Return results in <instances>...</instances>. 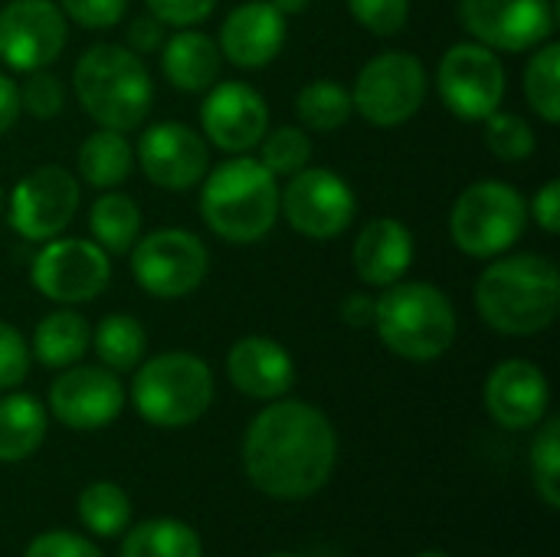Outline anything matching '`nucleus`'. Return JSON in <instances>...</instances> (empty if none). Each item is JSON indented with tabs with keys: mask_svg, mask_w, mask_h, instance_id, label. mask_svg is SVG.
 Returning <instances> with one entry per match:
<instances>
[{
	"mask_svg": "<svg viewBox=\"0 0 560 557\" xmlns=\"http://www.w3.org/2000/svg\"><path fill=\"white\" fill-rule=\"evenodd\" d=\"M338 460L331 420L305 401H272L246 430L243 466L249 483L285 502L325 489Z\"/></svg>",
	"mask_w": 560,
	"mask_h": 557,
	"instance_id": "f257e3e1",
	"label": "nucleus"
},
{
	"mask_svg": "<svg viewBox=\"0 0 560 557\" xmlns=\"http://www.w3.org/2000/svg\"><path fill=\"white\" fill-rule=\"evenodd\" d=\"M560 272L541 253L499 256L476 279V309L502 335L528 338L558 318Z\"/></svg>",
	"mask_w": 560,
	"mask_h": 557,
	"instance_id": "f03ea898",
	"label": "nucleus"
},
{
	"mask_svg": "<svg viewBox=\"0 0 560 557\" xmlns=\"http://www.w3.org/2000/svg\"><path fill=\"white\" fill-rule=\"evenodd\" d=\"M72 89L82 112L112 131H135L154 105V82L138 53L118 43L89 46L75 69Z\"/></svg>",
	"mask_w": 560,
	"mask_h": 557,
	"instance_id": "7ed1b4c3",
	"label": "nucleus"
},
{
	"mask_svg": "<svg viewBox=\"0 0 560 557\" xmlns=\"http://www.w3.org/2000/svg\"><path fill=\"white\" fill-rule=\"evenodd\" d=\"M203 223L226 243H256L279 220V184L259 158L233 154L207 171L200 187Z\"/></svg>",
	"mask_w": 560,
	"mask_h": 557,
	"instance_id": "20e7f679",
	"label": "nucleus"
},
{
	"mask_svg": "<svg viewBox=\"0 0 560 557\" xmlns=\"http://www.w3.org/2000/svg\"><path fill=\"white\" fill-rule=\"evenodd\" d=\"M374 328L387 351L407 361L443 358L459 332L450 295L433 282H394L377 295Z\"/></svg>",
	"mask_w": 560,
	"mask_h": 557,
	"instance_id": "39448f33",
	"label": "nucleus"
},
{
	"mask_svg": "<svg viewBox=\"0 0 560 557\" xmlns=\"http://www.w3.org/2000/svg\"><path fill=\"white\" fill-rule=\"evenodd\" d=\"M210 401L213 371L203 358L187 351H167L144 361L131 381V404L151 427H190L210 410Z\"/></svg>",
	"mask_w": 560,
	"mask_h": 557,
	"instance_id": "423d86ee",
	"label": "nucleus"
},
{
	"mask_svg": "<svg viewBox=\"0 0 560 557\" xmlns=\"http://www.w3.org/2000/svg\"><path fill=\"white\" fill-rule=\"evenodd\" d=\"M528 227V200L505 181L469 184L450 210V236L472 259L509 253Z\"/></svg>",
	"mask_w": 560,
	"mask_h": 557,
	"instance_id": "0eeeda50",
	"label": "nucleus"
},
{
	"mask_svg": "<svg viewBox=\"0 0 560 557\" xmlns=\"http://www.w3.org/2000/svg\"><path fill=\"white\" fill-rule=\"evenodd\" d=\"M427 98V69L413 53L387 49L361 66L351 102L354 112L377 125V128H397L410 121Z\"/></svg>",
	"mask_w": 560,
	"mask_h": 557,
	"instance_id": "6e6552de",
	"label": "nucleus"
},
{
	"mask_svg": "<svg viewBox=\"0 0 560 557\" xmlns=\"http://www.w3.org/2000/svg\"><path fill=\"white\" fill-rule=\"evenodd\" d=\"M131 276L151 299H184L200 289L210 269V253L203 240L180 227L154 230L135 240Z\"/></svg>",
	"mask_w": 560,
	"mask_h": 557,
	"instance_id": "1a4fd4ad",
	"label": "nucleus"
},
{
	"mask_svg": "<svg viewBox=\"0 0 560 557\" xmlns=\"http://www.w3.org/2000/svg\"><path fill=\"white\" fill-rule=\"evenodd\" d=\"M436 89L443 105L463 121H486L502 108L509 72L495 49L469 39L443 53L436 69Z\"/></svg>",
	"mask_w": 560,
	"mask_h": 557,
	"instance_id": "9d476101",
	"label": "nucleus"
},
{
	"mask_svg": "<svg viewBox=\"0 0 560 557\" xmlns=\"http://www.w3.org/2000/svg\"><path fill=\"white\" fill-rule=\"evenodd\" d=\"M279 213L308 240H335L351 227L358 197L341 174L328 167H302L279 190Z\"/></svg>",
	"mask_w": 560,
	"mask_h": 557,
	"instance_id": "9b49d317",
	"label": "nucleus"
},
{
	"mask_svg": "<svg viewBox=\"0 0 560 557\" xmlns=\"http://www.w3.org/2000/svg\"><path fill=\"white\" fill-rule=\"evenodd\" d=\"M112 259L95 240H46L33 259L30 282L56 305H82L105 292Z\"/></svg>",
	"mask_w": 560,
	"mask_h": 557,
	"instance_id": "f8f14e48",
	"label": "nucleus"
},
{
	"mask_svg": "<svg viewBox=\"0 0 560 557\" xmlns=\"http://www.w3.org/2000/svg\"><path fill=\"white\" fill-rule=\"evenodd\" d=\"M79 200V181L59 164H43L16 181L10 207L3 213L16 236L30 243H46L72 223Z\"/></svg>",
	"mask_w": 560,
	"mask_h": 557,
	"instance_id": "ddd939ff",
	"label": "nucleus"
},
{
	"mask_svg": "<svg viewBox=\"0 0 560 557\" xmlns=\"http://www.w3.org/2000/svg\"><path fill=\"white\" fill-rule=\"evenodd\" d=\"M466 33L495 53H525L555 36V0H459Z\"/></svg>",
	"mask_w": 560,
	"mask_h": 557,
	"instance_id": "4468645a",
	"label": "nucleus"
},
{
	"mask_svg": "<svg viewBox=\"0 0 560 557\" xmlns=\"http://www.w3.org/2000/svg\"><path fill=\"white\" fill-rule=\"evenodd\" d=\"M69 43V23L56 0H10L0 7V62L13 72L52 66Z\"/></svg>",
	"mask_w": 560,
	"mask_h": 557,
	"instance_id": "2eb2a0df",
	"label": "nucleus"
},
{
	"mask_svg": "<svg viewBox=\"0 0 560 557\" xmlns=\"http://www.w3.org/2000/svg\"><path fill=\"white\" fill-rule=\"evenodd\" d=\"M138 164L154 187L184 194L207 177L210 148L190 125L158 121L138 141Z\"/></svg>",
	"mask_w": 560,
	"mask_h": 557,
	"instance_id": "dca6fc26",
	"label": "nucleus"
},
{
	"mask_svg": "<svg viewBox=\"0 0 560 557\" xmlns=\"http://www.w3.org/2000/svg\"><path fill=\"white\" fill-rule=\"evenodd\" d=\"M200 125L213 148L246 154L269 131V105L246 82H217L200 105Z\"/></svg>",
	"mask_w": 560,
	"mask_h": 557,
	"instance_id": "f3484780",
	"label": "nucleus"
},
{
	"mask_svg": "<svg viewBox=\"0 0 560 557\" xmlns=\"http://www.w3.org/2000/svg\"><path fill=\"white\" fill-rule=\"evenodd\" d=\"M125 407V391L108 368L72 364L49 387V410L59 423L72 430L108 427Z\"/></svg>",
	"mask_w": 560,
	"mask_h": 557,
	"instance_id": "a211bd4d",
	"label": "nucleus"
},
{
	"mask_svg": "<svg viewBox=\"0 0 560 557\" xmlns=\"http://www.w3.org/2000/svg\"><path fill=\"white\" fill-rule=\"evenodd\" d=\"M551 404L548 378L538 364L512 358L502 361L486 381V407L505 430H528L545 420Z\"/></svg>",
	"mask_w": 560,
	"mask_h": 557,
	"instance_id": "6ab92c4d",
	"label": "nucleus"
},
{
	"mask_svg": "<svg viewBox=\"0 0 560 557\" xmlns=\"http://www.w3.org/2000/svg\"><path fill=\"white\" fill-rule=\"evenodd\" d=\"M217 46L240 69H266L285 46V16L269 0L240 3L223 20Z\"/></svg>",
	"mask_w": 560,
	"mask_h": 557,
	"instance_id": "aec40b11",
	"label": "nucleus"
},
{
	"mask_svg": "<svg viewBox=\"0 0 560 557\" xmlns=\"http://www.w3.org/2000/svg\"><path fill=\"white\" fill-rule=\"evenodd\" d=\"M226 374L233 387L253 401H279L295 384L292 355L266 335L240 338L226 355Z\"/></svg>",
	"mask_w": 560,
	"mask_h": 557,
	"instance_id": "412c9836",
	"label": "nucleus"
},
{
	"mask_svg": "<svg viewBox=\"0 0 560 557\" xmlns=\"http://www.w3.org/2000/svg\"><path fill=\"white\" fill-rule=\"evenodd\" d=\"M351 263L364 286L387 289L400 282L413 266V233L394 217H377L358 233Z\"/></svg>",
	"mask_w": 560,
	"mask_h": 557,
	"instance_id": "4be33fe9",
	"label": "nucleus"
},
{
	"mask_svg": "<svg viewBox=\"0 0 560 557\" xmlns=\"http://www.w3.org/2000/svg\"><path fill=\"white\" fill-rule=\"evenodd\" d=\"M223 66V53L213 36L200 30H180L161 46V72L177 92H207L217 85Z\"/></svg>",
	"mask_w": 560,
	"mask_h": 557,
	"instance_id": "5701e85b",
	"label": "nucleus"
},
{
	"mask_svg": "<svg viewBox=\"0 0 560 557\" xmlns=\"http://www.w3.org/2000/svg\"><path fill=\"white\" fill-rule=\"evenodd\" d=\"M75 167L79 177L89 187L98 190H115L118 184L128 181L131 167H135V151L125 138V131H112V128H98L92 131L75 154Z\"/></svg>",
	"mask_w": 560,
	"mask_h": 557,
	"instance_id": "b1692460",
	"label": "nucleus"
},
{
	"mask_svg": "<svg viewBox=\"0 0 560 557\" xmlns=\"http://www.w3.org/2000/svg\"><path fill=\"white\" fill-rule=\"evenodd\" d=\"M89 345H92L89 322L62 305L59 312H49L36 325L30 355H36V361L46 368H72L89 351Z\"/></svg>",
	"mask_w": 560,
	"mask_h": 557,
	"instance_id": "393cba45",
	"label": "nucleus"
},
{
	"mask_svg": "<svg viewBox=\"0 0 560 557\" xmlns=\"http://www.w3.org/2000/svg\"><path fill=\"white\" fill-rule=\"evenodd\" d=\"M46 437V410L30 394H10L0 401V463L30 460Z\"/></svg>",
	"mask_w": 560,
	"mask_h": 557,
	"instance_id": "a878e982",
	"label": "nucleus"
},
{
	"mask_svg": "<svg viewBox=\"0 0 560 557\" xmlns=\"http://www.w3.org/2000/svg\"><path fill=\"white\" fill-rule=\"evenodd\" d=\"M89 227H92L95 243L108 256L112 253L121 256L141 236V207L135 204V197H128L121 190H105L89 210Z\"/></svg>",
	"mask_w": 560,
	"mask_h": 557,
	"instance_id": "bb28decb",
	"label": "nucleus"
},
{
	"mask_svg": "<svg viewBox=\"0 0 560 557\" xmlns=\"http://www.w3.org/2000/svg\"><path fill=\"white\" fill-rule=\"evenodd\" d=\"M354 112L351 92L335 79H312L295 95V115L308 131H338Z\"/></svg>",
	"mask_w": 560,
	"mask_h": 557,
	"instance_id": "cd10ccee",
	"label": "nucleus"
},
{
	"mask_svg": "<svg viewBox=\"0 0 560 557\" xmlns=\"http://www.w3.org/2000/svg\"><path fill=\"white\" fill-rule=\"evenodd\" d=\"M92 348L108 371H131V368H138V361L148 348V335L138 318H131L125 312H112L92 332Z\"/></svg>",
	"mask_w": 560,
	"mask_h": 557,
	"instance_id": "c85d7f7f",
	"label": "nucleus"
},
{
	"mask_svg": "<svg viewBox=\"0 0 560 557\" xmlns=\"http://www.w3.org/2000/svg\"><path fill=\"white\" fill-rule=\"evenodd\" d=\"M200 535L174 519H154L138 525L125 545L121 557H200Z\"/></svg>",
	"mask_w": 560,
	"mask_h": 557,
	"instance_id": "c756f323",
	"label": "nucleus"
},
{
	"mask_svg": "<svg viewBox=\"0 0 560 557\" xmlns=\"http://www.w3.org/2000/svg\"><path fill=\"white\" fill-rule=\"evenodd\" d=\"M525 98L535 115L548 125L560 121V46L555 39L535 46L525 66Z\"/></svg>",
	"mask_w": 560,
	"mask_h": 557,
	"instance_id": "7c9ffc66",
	"label": "nucleus"
},
{
	"mask_svg": "<svg viewBox=\"0 0 560 557\" xmlns=\"http://www.w3.org/2000/svg\"><path fill=\"white\" fill-rule=\"evenodd\" d=\"M79 519L89 532L112 538L131 519V502L115 483H92L79 496Z\"/></svg>",
	"mask_w": 560,
	"mask_h": 557,
	"instance_id": "2f4dec72",
	"label": "nucleus"
},
{
	"mask_svg": "<svg viewBox=\"0 0 560 557\" xmlns=\"http://www.w3.org/2000/svg\"><path fill=\"white\" fill-rule=\"evenodd\" d=\"M256 148H259V164L272 177H292L312 161V138L299 125H282L266 131Z\"/></svg>",
	"mask_w": 560,
	"mask_h": 557,
	"instance_id": "473e14b6",
	"label": "nucleus"
},
{
	"mask_svg": "<svg viewBox=\"0 0 560 557\" xmlns=\"http://www.w3.org/2000/svg\"><path fill=\"white\" fill-rule=\"evenodd\" d=\"M486 148L505 161V164H518V161H528L538 148V138H535V128L515 115V112H492L486 118Z\"/></svg>",
	"mask_w": 560,
	"mask_h": 557,
	"instance_id": "72a5a7b5",
	"label": "nucleus"
},
{
	"mask_svg": "<svg viewBox=\"0 0 560 557\" xmlns=\"http://www.w3.org/2000/svg\"><path fill=\"white\" fill-rule=\"evenodd\" d=\"M532 476H535L538 496H541L551 509H560V420L558 417L545 420L541 433L535 437V446H532Z\"/></svg>",
	"mask_w": 560,
	"mask_h": 557,
	"instance_id": "f704fd0d",
	"label": "nucleus"
},
{
	"mask_svg": "<svg viewBox=\"0 0 560 557\" xmlns=\"http://www.w3.org/2000/svg\"><path fill=\"white\" fill-rule=\"evenodd\" d=\"M20 89V112L33 115V118H56L66 105V92H62V82L46 72V69H33L26 72L23 85Z\"/></svg>",
	"mask_w": 560,
	"mask_h": 557,
	"instance_id": "c9c22d12",
	"label": "nucleus"
},
{
	"mask_svg": "<svg viewBox=\"0 0 560 557\" xmlns=\"http://www.w3.org/2000/svg\"><path fill=\"white\" fill-rule=\"evenodd\" d=\"M348 10L374 36H397L410 20V0H348Z\"/></svg>",
	"mask_w": 560,
	"mask_h": 557,
	"instance_id": "e433bc0d",
	"label": "nucleus"
},
{
	"mask_svg": "<svg viewBox=\"0 0 560 557\" xmlns=\"http://www.w3.org/2000/svg\"><path fill=\"white\" fill-rule=\"evenodd\" d=\"M56 7L85 30H108L125 16L128 0H56Z\"/></svg>",
	"mask_w": 560,
	"mask_h": 557,
	"instance_id": "4c0bfd02",
	"label": "nucleus"
},
{
	"mask_svg": "<svg viewBox=\"0 0 560 557\" xmlns=\"http://www.w3.org/2000/svg\"><path fill=\"white\" fill-rule=\"evenodd\" d=\"M30 371V345L23 341V335L0 322V394L16 387Z\"/></svg>",
	"mask_w": 560,
	"mask_h": 557,
	"instance_id": "58836bf2",
	"label": "nucleus"
},
{
	"mask_svg": "<svg viewBox=\"0 0 560 557\" xmlns=\"http://www.w3.org/2000/svg\"><path fill=\"white\" fill-rule=\"evenodd\" d=\"M144 3L164 26H180V30L203 23L217 7V0H144Z\"/></svg>",
	"mask_w": 560,
	"mask_h": 557,
	"instance_id": "ea45409f",
	"label": "nucleus"
},
{
	"mask_svg": "<svg viewBox=\"0 0 560 557\" xmlns=\"http://www.w3.org/2000/svg\"><path fill=\"white\" fill-rule=\"evenodd\" d=\"M23 557H102V552L72 532H46L30 542Z\"/></svg>",
	"mask_w": 560,
	"mask_h": 557,
	"instance_id": "a19ab883",
	"label": "nucleus"
},
{
	"mask_svg": "<svg viewBox=\"0 0 560 557\" xmlns=\"http://www.w3.org/2000/svg\"><path fill=\"white\" fill-rule=\"evenodd\" d=\"M528 217H535V223L545 230V233H558L560 230V181L551 177L541 184V190L535 194L532 207H528Z\"/></svg>",
	"mask_w": 560,
	"mask_h": 557,
	"instance_id": "79ce46f5",
	"label": "nucleus"
},
{
	"mask_svg": "<svg viewBox=\"0 0 560 557\" xmlns=\"http://www.w3.org/2000/svg\"><path fill=\"white\" fill-rule=\"evenodd\" d=\"M161 46H164V23L154 13L131 20V26H128V49L131 53H138L144 59L148 53H158Z\"/></svg>",
	"mask_w": 560,
	"mask_h": 557,
	"instance_id": "37998d69",
	"label": "nucleus"
},
{
	"mask_svg": "<svg viewBox=\"0 0 560 557\" xmlns=\"http://www.w3.org/2000/svg\"><path fill=\"white\" fill-rule=\"evenodd\" d=\"M374 312H377V295L351 292L341 299V318L351 328H374Z\"/></svg>",
	"mask_w": 560,
	"mask_h": 557,
	"instance_id": "c03bdc74",
	"label": "nucleus"
},
{
	"mask_svg": "<svg viewBox=\"0 0 560 557\" xmlns=\"http://www.w3.org/2000/svg\"><path fill=\"white\" fill-rule=\"evenodd\" d=\"M20 89L7 72H0V135H7L20 121Z\"/></svg>",
	"mask_w": 560,
	"mask_h": 557,
	"instance_id": "a18cd8bd",
	"label": "nucleus"
},
{
	"mask_svg": "<svg viewBox=\"0 0 560 557\" xmlns=\"http://www.w3.org/2000/svg\"><path fill=\"white\" fill-rule=\"evenodd\" d=\"M282 16H295V13H305L312 0H269Z\"/></svg>",
	"mask_w": 560,
	"mask_h": 557,
	"instance_id": "49530a36",
	"label": "nucleus"
},
{
	"mask_svg": "<svg viewBox=\"0 0 560 557\" xmlns=\"http://www.w3.org/2000/svg\"><path fill=\"white\" fill-rule=\"evenodd\" d=\"M3 210H7V194H3V187H0V217H3Z\"/></svg>",
	"mask_w": 560,
	"mask_h": 557,
	"instance_id": "de8ad7c7",
	"label": "nucleus"
},
{
	"mask_svg": "<svg viewBox=\"0 0 560 557\" xmlns=\"http://www.w3.org/2000/svg\"><path fill=\"white\" fill-rule=\"evenodd\" d=\"M269 557H302V555H269Z\"/></svg>",
	"mask_w": 560,
	"mask_h": 557,
	"instance_id": "09e8293b",
	"label": "nucleus"
},
{
	"mask_svg": "<svg viewBox=\"0 0 560 557\" xmlns=\"http://www.w3.org/2000/svg\"><path fill=\"white\" fill-rule=\"evenodd\" d=\"M420 557H446V555H420Z\"/></svg>",
	"mask_w": 560,
	"mask_h": 557,
	"instance_id": "8fccbe9b",
	"label": "nucleus"
}]
</instances>
